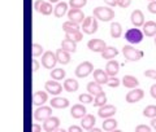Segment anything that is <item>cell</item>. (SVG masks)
I'll return each mask as SVG.
<instances>
[{
	"label": "cell",
	"mask_w": 156,
	"mask_h": 132,
	"mask_svg": "<svg viewBox=\"0 0 156 132\" xmlns=\"http://www.w3.org/2000/svg\"><path fill=\"white\" fill-rule=\"evenodd\" d=\"M57 63V58H56V53L52 51H47L43 53L42 56V66L46 69H53L55 65Z\"/></svg>",
	"instance_id": "obj_5"
},
{
	"label": "cell",
	"mask_w": 156,
	"mask_h": 132,
	"mask_svg": "<svg viewBox=\"0 0 156 132\" xmlns=\"http://www.w3.org/2000/svg\"><path fill=\"white\" fill-rule=\"evenodd\" d=\"M62 30L65 32H70V31H74V30H80V25L76 22H72V21H68L62 23Z\"/></svg>",
	"instance_id": "obj_34"
},
{
	"label": "cell",
	"mask_w": 156,
	"mask_h": 132,
	"mask_svg": "<svg viewBox=\"0 0 156 132\" xmlns=\"http://www.w3.org/2000/svg\"><path fill=\"white\" fill-rule=\"evenodd\" d=\"M47 99H48V95H47L46 91H37L33 95V104L42 106V105H44Z\"/></svg>",
	"instance_id": "obj_20"
},
{
	"label": "cell",
	"mask_w": 156,
	"mask_h": 132,
	"mask_svg": "<svg viewBox=\"0 0 156 132\" xmlns=\"http://www.w3.org/2000/svg\"><path fill=\"white\" fill-rule=\"evenodd\" d=\"M42 53H43V47L38 43H34L33 44V56L38 57V56H42Z\"/></svg>",
	"instance_id": "obj_38"
},
{
	"label": "cell",
	"mask_w": 156,
	"mask_h": 132,
	"mask_svg": "<svg viewBox=\"0 0 156 132\" xmlns=\"http://www.w3.org/2000/svg\"><path fill=\"white\" fill-rule=\"evenodd\" d=\"M94 17L99 21H103V22H108V21H112L115 18V12L113 9H111L108 7H96L94 8Z\"/></svg>",
	"instance_id": "obj_1"
},
{
	"label": "cell",
	"mask_w": 156,
	"mask_h": 132,
	"mask_svg": "<svg viewBox=\"0 0 156 132\" xmlns=\"http://www.w3.org/2000/svg\"><path fill=\"white\" fill-rule=\"evenodd\" d=\"M92 75H94V80L96 83H99V84H107V83H108L109 76L105 73V70H103V69L94 70V74H92Z\"/></svg>",
	"instance_id": "obj_18"
},
{
	"label": "cell",
	"mask_w": 156,
	"mask_h": 132,
	"mask_svg": "<svg viewBox=\"0 0 156 132\" xmlns=\"http://www.w3.org/2000/svg\"><path fill=\"white\" fill-rule=\"evenodd\" d=\"M68 12V3L65 2H60V3H57V5L53 8V14H55L56 17H62L64 14Z\"/></svg>",
	"instance_id": "obj_25"
},
{
	"label": "cell",
	"mask_w": 156,
	"mask_h": 132,
	"mask_svg": "<svg viewBox=\"0 0 156 132\" xmlns=\"http://www.w3.org/2000/svg\"><path fill=\"white\" fill-rule=\"evenodd\" d=\"M87 91H89L90 95H99L100 92H103V88H101V84L96 83L95 80H92L90 83H87Z\"/></svg>",
	"instance_id": "obj_28"
},
{
	"label": "cell",
	"mask_w": 156,
	"mask_h": 132,
	"mask_svg": "<svg viewBox=\"0 0 156 132\" xmlns=\"http://www.w3.org/2000/svg\"><path fill=\"white\" fill-rule=\"evenodd\" d=\"M70 115L73 117V118H76V119L83 118V117L86 115V107L82 105V104L73 105L72 109H70Z\"/></svg>",
	"instance_id": "obj_17"
},
{
	"label": "cell",
	"mask_w": 156,
	"mask_h": 132,
	"mask_svg": "<svg viewBox=\"0 0 156 132\" xmlns=\"http://www.w3.org/2000/svg\"><path fill=\"white\" fill-rule=\"evenodd\" d=\"M34 8H35V11H38L39 13H42L43 16H48V14H51L53 11L52 4L43 2V0H37L35 4H34Z\"/></svg>",
	"instance_id": "obj_10"
},
{
	"label": "cell",
	"mask_w": 156,
	"mask_h": 132,
	"mask_svg": "<svg viewBox=\"0 0 156 132\" xmlns=\"http://www.w3.org/2000/svg\"><path fill=\"white\" fill-rule=\"evenodd\" d=\"M95 123H96V119H95V117L92 115V114H86L83 118H82V120H81V126H82V128L83 130H91L92 127L95 126Z\"/></svg>",
	"instance_id": "obj_22"
},
{
	"label": "cell",
	"mask_w": 156,
	"mask_h": 132,
	"mask_svg": "<svg viewBox=\"0 0 156 132\" xmlns=\"http://www.w3.org/2000/svg\"><path fill=\"white\" fill-rule=\"evenodd\" d=\"M66 75V73L64 69H61V67H57V69H52V73H51V78L53 80H61L64 79Z\"/></svg>",
	"instance_id": "obj_33"
},
{
	"label": "cell",
	"mask_w": 156,
	"mask_h": 132,
	"mask_svg": "<svg viewBox=\"0 0 156 132\" xmlns=\"http://www.w3.org/2000/svg\"><path fill=\"white\" fill-rule=\"evenodd\" d=\"M117 55H119V51H117L115 47H105L103 52H101V57H103L104 60H112V58H115Z\"/></svg>",
	"instance_id": "obj_26"
},
{
	"label": "cell",
	"mask_w": 156,
	"mask_h": 132,
	"mask_svg": "<svg viewBox=\"0 0 156 132\" xmlns=\"http://www.w3.org/2000/svg\"><path fill=\"white\" fill-rule=\"evenodd\" d=\"M86 4H87V0H69V5L72 8L81 9L82 7H85Z\"/></svg>",
	"instance_id": "obj_37"
},
{
	"label": "cell",
	"mask_w": 156,
	"mask_h": 132,
	"mask_svg": "<svg viewBox=\"0 0 156 132\" xmlns=\"http://www.w3.org/2000/svg\"><path fill=\"white\" fill-rule=\"evenodd\" d=\"M104 2L108 4L109 7H116V5H117V2H116V0H104Z\"/></svg>",
	"instance_id": "obj_47"
},
{
	"label": "cell",
	"mask_w": 156,
	"mask_h": 132,
	"mask_svg": "<svg viewBox=\"0 0 156 132\" xmlns=\"http://www.w3.org/2000/svg\"><path fill=\"white\" fill-rule=\"evenodd\" d=\"M147 9H148V12H151L152 14H156V0L150 2V4L147 5Z\"/></svg>",
	"instance_id": "obj_44"
},
{
	"label": "cell",
	"mask_w": 156,
	"mask_h": 132,
	"mask_svg": "<svg viewBox=\"0 0 156 132\" xmlns=\"http://www.w3.org/2000/svg\"><path fill=\"white\" fill-rule=\"evenodd\" d=\"M50 2H52V3H57V2H60V0H50Z\"/></svg>",
	"instance_id": "obj_54"
},
{
	"label": "cell",
	"mask_w": 156,
	"mask_h": 132,
	"mask_svg": "<svg viewBox=\"0 0 156 132\" xmlns=\"http://www.w3.org/2000/svg\"><path fill=\"white\" fill-rule=\"evenodd\" d=\"M144 97V91L140 90V88H133L129 93H126V102L129 104H134V102L140 101Z\"/></svg>",
	"instance_id": "obj_8"
},
{
	"label": "cell",
	"mask_w": 156,
	"mask_h": 132,
	"mask_svg": "<svg viewBox=\"0 0 156 132\" xmlns=\"http://www.w3.org/2000/svg\"><path fill=\"white\" fill-rule=\"evenodd\" d=\"M38 67H39V62L37 60H33V69H34V71H37Z\"/></svg>",
	"instance_id": "obj_49"
},
{
	"label": "cell",
	"mask_w": 156,
	"mask_h": 132,
	"mask_svg": "<svg viewBox=\"0 0 156 132\" xmlns=\"http://www.w3.org/2000/svg\"><path fill=\"white\" fill-rule=\"evenodd\" d=\"M148 2H154V0H148Z\"/></svg>",
	"instance_id": "obj_56"
},
{
	"label": "cell",
	"mask_w": 156,
	"mask_h": 132,
	"mask_svg": "<svg viewBox=\"0 0 156 132\" xmlns=\"http://www.w3.org/2000/svg\"><path fill=\"white\" fill-rule=\"evenodd\" d=\"M155 46H156V38H155Z\"/></svg>",
	"instance_id": "obj_55"
},
{
	"label": "cell",
	"mask_w": 156,
	"mask_h": 132,
	"mask_svg": "<svg viewBox=\"0 0 156 132\" xmlns=\"http://www.w3.org/2000/svg\"><path fill=\"white\" fill-rule=\"evenodd\" d=\"M87 47H89V49H91L92 52H103V49L107 47V44L104 40H101V39H91L87 43Z\"/></svg>",
	"instance_id": "obj_13"
},
{
	"label": "cell",
	"mask_w": 156,
	"mask_h": 132,
	"mask_svg": "<svg viewBox=\"0 0 156 132\" xmlns=\"http://www.w3.org/2000/svg\"><path fill=\"white\" fill-rule=\"evenodd\" d=\"M151 126H152L154 130L156 131V117H155V118H151Z\"/></svg>",
	"instance_id": "obj_50"
},
{
	"label": "cell",
	"mask_w": 156,
	"mask_h": 132,
	"mask_svg": "<svg viewBox=\"0 0 156 132\" xmlns=\"http://www.w3.org/2000/svg\"><path fill=\"white\" fill-rule=\"evenodd\" d=\"M121 34H122V27L119 22H111V36L112 38H120Z\"/></svg>",
	"instance_id": "obj_30"
},
{
	"label": "cell",
	"mask_w": 156,
	"mask_h": 132,
	"mask_svg": "<svg viewBox=\"0 0 156 132\" xmlns=\"http://www.w3.org/2000/svg\"><path fill=\"white\" fill-rule=\"evenodd\" d=\"M125 40L131 44H138L143 40V31H140L138 27L129 29L125 32Z\"/></svg>",
	"instance_id": "obj_3"
},
{
	"label": "cell",
	"mask_w": 156,
	"mask_h": 132,
	"mask_svg": "<svg viewBox=\"0 0 156 132\" xmlns=\"http://www.w3.org/2000/svg\"><path fill=\"white\" fill-rule=\"evenodd\" d=\"M120 70V62H117L116 60H109L105 65V73L108 74V76H116V74Z\"/></svg>",
	"instance_id": "obj_16"
},
{
	"label": "cell",
	"mask_w": 156,
	"mask_h": 132,
	"mask_svg": "<svg viewBox=\"0 0 156 132\" xmlns=\"http://www.w3.org/2000/svg\"><path fill=\"white\" fill-rule=\"evenodd\" d=\"M61 48L68 51L69 53H74L77 51V43L72 42V40H68V39H64V40L61 42Z\"/></svg>",
	"instance_id": "obj_29"
},
{
	"label": "cell",
	"mask_w": 156,
	"mask_h": 132,
	"mask_svg": "<svg viewBox=\"0 0 156 132\" xmlns=\"http://www.w3.org/2000/svg\"><path fill=\"white\" fill-rule=\"evenodd\" d=\"M94 106H103L107 104V95L104 93V92H100L99 95H96L95 96V99H94Z\"/></svg>",
	"instance_id": "obj_35"
},
{
	"label": "cell",
	"mask_w": 156,
	"mask_h": 132,
	"mask_svg": "<svg viewBox=\"0 0 156 132\" xmlns=\"http://www.w3.org/2000/svg\"><path fill=\"white\" fill-rule=\"evenodd\" d=\"M109 87L112 88H116V87H119L120 86V79L119 78H116V76H111L109 79H108V83H107Z\"/></svg>",
	"instance_id": "obj_40"
},
{
	"label": "cell",
	"mask_w": 156,
	"mask_h": 132,
	"mask_svg": "<svg viewBox=\"0 0 156 132\" xmlns=\"http://www.w3.org/2000/svg\"><path fill=\"white\" fill-rule=\"evenodd\" d=\"M68 17H69V21L72 22H76L80 25L81 22H83L85 19V14L81 9H77V8H72L70 11H68Z\"/></svg>",
	"instance_id": "obj_12"
},
{
	"label": "cell",
	"mask_w": 156,
	"mask_h": 132,
	"mask_svg": "<svg viewBox=\"0 0 156 132\" xmlns=\"http://www.w3.org/2000/svg\"><path fill=\"white\" fill-rule=\"evenodd\" d=\"M68 132H83V128L82 127H80V126H70L69 127V130H68Z\"/></svg>",
	"instance_id": "obj_45"
},
{
	"label": "cell",
	"mask_w": 156,
	"mask_h": 132,
	"mask_svg": "<svg viewBox=\"0 0 156 132\" xmlns=\"http://www.w3.org/2000/svg\"><path fill=\"white\" fill-rule=\"evenodd\" d=\"M53 132H66L64 128H60V127H58V128L56 130V131H53Z\"/></svg>",
	"instance_id": "obj_52"
},
{
	"label": "cell",
	"mask_w": 156,
	"mask_h": 132,
	"mask_svg": "<svg viewBox=\"0 0 156 132\" xmlns=\"http://www.w3.org/2000/svg\"><path fill=\"white\" fill-rule=\"evenodd\" d=\"M109 132H122V131H120V130H113V131H109Z\"/></svg>",
	"instance_id": "obj_53"
},
{
	"label": "cell",
	"mask_w": 156,
	"mask_h": 132,
	"mask_svg": "<svg viewBox=\"0 0 156 132\" xmlns=\"http://www.w3.org/2000/svg\"><path fill=\"white\" fill-rule=\"evenodd\" d=\"M89 132H103L100 128H96V127H92L91 130H89Z\"/></svg>",
	"instance_id": "obj_51"
},
{
	"label": "cell",
	"mask_w": 156,
	"mask_h": 132,
	"mask_svg": "<svg viewBox=\"0 0 156 132\" xmlns=\"http://www.w3.org/2000/svg\"><path fill=\"white\" fill-rule=\"evenodd\" d=\"M150 95L154 97V99H156V84H152L150 88Z\"/></svg>",
	"instance_id": "obj_46"
},
{
	"label": "cell",
	"mask_w": 156,
	"mask_h": 132,
	"mask_svg": "<svg viewBox=\"0 0 156 132\" xmlns=\"http://www.w3.org/2000/svg\"><path fill=\"white\" fill-rule=\"evenodd\" d=\"M144 76L151 78V79H155V80H156V70H152V69L146 70V71H144Z\"/></svg>",
	"instance_id": "obj_43"
},
{
	"label": "cell",
	"mask_w": 156,
	"mask_h": 132,
	"mask_svg": "<svg viewBox=\"0 0 156 132\" xmlns=\"http://www.w3.org/2000/svg\"><path fill=\"white\" fill-rule=\"evenodd\" d=\"M44 87H46L47 93H51V95H60L62 91V86L57 80H53V79L47 80Z\"/></svg>",
	"instance_id": "obj_11"
},
{
	"label": "cell",
	"mask_w": 156,
	"mask_h": 132,
	"mask_svg": "<svg viewBox=\"0 0 156 132\" xmlns=\"http://www.w3.org/2000/svg\"><path fill=\"white\" fill-rule=\"evenodd\" d=\"M51 106L55 107V109H65V107L69 106V100L65 99V97H53L51 100Z\"/></svg>",
	"instance_id": "obj_21"
},
{
	"label": "cell",
	"mask_w": 156,
	"mask_h": 132,
	"mask_svg": "<svg viewBox=\"0 0 156 132\" xmlns=\"http://www.w3.org/2000/svg\"><path fill=\"white\" fill-rule=\"evenodd\" d=\"M56 53V58L58 63H62V65H68L70 62V53L62 49V48H58V49L55 52Z\"/></svg>",
	"instance_id": "obj_19"
},
{
	"label": "cell",
	"mask_w": 156,
	"mask_h": 132,
	"mask_svg": "<svg viewBox=\"0 0 156 132\" xmlns=\"http://www.w3.org/2000/svg\"><path fill=\"white\" fill-rule=\"evenodd\" d=\"M78 87H80L78 82L76 79H73V78H68L64 82V90L68 92H76L78 90Z\"/></svg>",
	"instance_id": "obj_27"
},
{
	"label": "cell",
	"mask_w": 156,
	"mask_h": 132,
	"mask_svg": "<svg viewBox=\"0 0 156 132\" xmlns=\"http://www.w3.org/2000/svg\"><path fill=\"white\" fill-rule=\"evenodd\" d=\"M78 99H80L81 102H83V104H90V102H92V95L90 93H81L80 96H78Z\"/></svg>",
	"instance_id": "obj_39"
},
{
	"label": "cell",
	"mask_w": 156,
	"mask_h": 132,
	"mask_svg": "<svg viewBox=\"0 0 156 132\" xmlns=\"http://www.w3.org/2000/svg\"><path fill=\"white\" fill-rule=\"evenodd\" d=\"M143 35L146 36H155L156 35V22L148 21L143 23Z\"/></svg>",
	"instance_id": "obj_23"
},
{
	"label": "cell",
	"mask_w": 156,
	"mask_h": 132,
	"mask_svg": "<svg viewBox=\"0 0 156 132\" xmlns=\"http://www.w3.org/2000/svg\"><path fill=\"white\" fill-rule=\"evenodd\" d=\"M122 84L126 88H136L139 84V80L133 75H125L122 78Z\"/></svg>",
	"instance_id": "obj_24"
},
{
	"label": "cell",
	"mask_w": 156,
	"mask_h": 132,
	"mask_svg": "<svg viewBox=\"0 0 156 132\" xmlns=\"http://www.w3.org/2000/svg\"><path fill=\"white\" fill-rule=\"evenodd\" d=\"M82 30L83 32H86L87 35H91L98 31V21L94 16H90V17H85L83 19V23H82Z\"/></svg>",
	"instance_id": "obj_4"
},
{
	"label": "cell",
	"mask_w": 156,
	"mask_h": 132,
	"mask_svg": "<svg viewBox=\"0 0 156 132\" xmlns=\"http://www.w3.org/2000/svg\"><path fill=\"white\" fill-rule=\"evenodd\" d=\"M116 106L113 105H103V106H100V109L99 111H98V115L100 117V118H111L112 115H115L116 114Z\"/></svg>",
	"instance_id": "obj_14"
},
{
	"label": "cell",
	"mask_w": 156,
	"mask_h": 132,
	"mask_svg": "<svg viewBox=\"0 0 156 132\" xmlns=\"http://www.w3.org/2000/svg\"><path fill=\"white\" fill-rule=\"evenodd\" d=\"M42 131V127L39 126V124H33V132H41Z\"/></svg>",
	"instance_id": "obj_48"
},
{
	"label": "cell",
	"mask_w": 156,
	"mask_h": 132,
	"mask_svg": "<svg viewBox=\"0 0 156 132\" xmlns=\"http://www.w3.org/2000/svg\"><path fill=\"white\" fill-rule=\"evenodd\" d=\"M60 127V119L57 117H50L46 120H43V130L47 132H53Z\"/></svg>",
	"instance_id": "obj_9"
},
{
	"label": "cell",
	"mask_w": 156,
	"mask_h": 132,
	"mask_svg": "<svg viewBox=\"0 0 156 132\" xmlns=\"http://www.w3.org/2000/svg\"><path fill=\"white\" fill-rule=\"evenodd\" d=\"M122 53H124V57L128 61H138V60H140V58L143 57V52L140 49H136V48H134L133 46H130V44L124 46Z\"/></svg>",
	"instance_id": "obj_2"
},
{
	"label": "cell",
	"mask_w": 156,
	"mask_h": 132,
	"mask_svg": "<svg viewBox=\"0 0 156 132\" xmlns=\"http://www.w3.org/2000/svg\"><path fill=\"white\" fill-rule=\"evenodd\" d=\"M52 115V107L51 106H39L38 109L34 111V118L35 120H46Z\"/></svg>",
	"instance_id": "obj_7"
},
{
	"label": "cell",
	"mask_w": 156,
	"mask_h": 132,
	"mask_svg": "<svg viewBox=\"0 0 156 132\" xmlns=\"http://www.w3.org/2000/svg\"><path fill=\"white\" fill-rule=\"evenodd\" d=\"M143 115L147 118H155L156 117V105H148L143 109Z\"/></svg>",
	"instance_id": "obj_36"
},
{
	"label": "cell",
	"mask_w": 156,
	"mask_h": 132,
	"mask_svg": "<svg viewBox=\"0 0 156 132\" xmlns=\"http://www.w3.org/2000/svg\"><path fill=\"white\" fill-rule=\"evenodd\" d=\"M65 39L72 42H81L82 40V32H80V30H74L70 32H65Z\"/></svg>",
	"instance_id": "obj_32"
},
{
	"label": "cell",
	"mask_w": 156,
	"mask_h": 132,
	"mask_svg": "<svg viewBox=\"0 0 156 132\" xmlns=\"http://www.w3.org/2000/svg\"><path fill=\"white\" fill-rule=\"evenodd\" d=\"M135 132H151V127L147 124H139L135 127Z\"/></svg>",
	"instance_id": "obj_41"
},
{
	"label": "cell",
	"mask_w": 156,
	"mask_h": 132,
	"mask_svg": "<svg viewBox=\"0 0 156 132\" xmlns=\"http://www.w3.org/2000/svg\"><path fill=\"white\" fill-rule=\"evenodd\" d=\"M116 2H117V5L121 8H128L131 4V0H116Z\"/></svg>",
	"instance_id": "obj_42"
},
{
	"label": "cell",
	"mask_w": 156,
	"mask_h": 132,
	"mask_svg": "<svg viewBox=\"0 0 156 132\" xmlns=\"http://www.w3.org/2000/svg\"><path fill=\"white\" fill-rule=\"evenodd\" d=\"M130 21L135 27L143 26V23H144V14H143V12L139 11V9L133 11V13H131V16H130Z\"/></svg>",
	"instance_id": "obj_15"
},
{
	"label": "cell",
	"mask_w": 156,
	"mask_h": 132,
	"mask_svg": "<svg viewBox=\"0 0 156 132\" xmlns=\"http://www.w3.org/2000/svg\"><path fill=\"white\" fill-rule=\"evenodd\" d=\"M116 127H117V120L113 119L112 117L111 118H105V120L103 122V130L107 132L116 130Z\"/></svg>",
	"instance_id": "obj_31"
},
{
	"label": "cell",
	"mask_w": 156,
	"mask_h": 132,
	"mask_svg": "<svg viewBox=\"0 0 156 132\" xmlns=\"http://www.w3.org/2000/svg\"><path fill=\"white\" fill-rule=\"evenodd\" d=\"M92 70H94V66H92V63L90 61H83L81 62L80 65L76 67V75L78 78H86L87 75H90Z\"/></svg>",
	"instance_id": "obj_6"
}]
</instances>
